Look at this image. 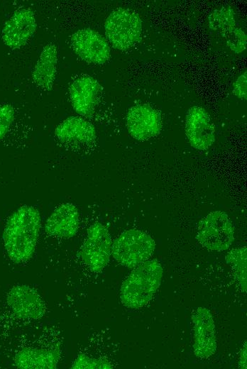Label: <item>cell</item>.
<instances>
[{
    "label": "cell",
    "mask_w": 247,
    "mask_h": 369,
    "mask_svg": "<svg viewBox=\"0 0 247 369\" xmlns=\"http://www.w3.org/2000/svg\"><path fill=\"white\" fill-rule=\"evenodd\" d=\"M247 356H246V341H245L243 345L241 351L239 352L238 357V366L240 368L246 369L247 368L246 365Z\"/></svg>",
    "instance_id": "603a6c76"
},
{
    "label": "cell",
    "mask_w": 247,
    "mask_h": 369,
    "mask_svg": "<svg viewBox=\"0 0 247 369\" xmlns=\"http://www.w3.org/2000/svg\"><path fill=\"white\" fill-rule=\"evenodd\" d=\"M111 247V237L108 228L97 222L88 228L80 255L92 271L99 272L109 262Z\"/></svg>",
    "instance_id": "8992f818"
},
{
    "label": "cell",
    "mask_w": 247,
    "mask_h": 369,
    "mask_svg": "<svg viewBox=\"0 0 247 369\" xmlns=\"http://www.w3.org/2000/svg\"><path fill=\"white\" fill-rule=\"evenodd\" d=\"M163 274L161 264L156 260H146L136 267L121 285L122 304L131 309L148 304L159 288Z\"/></svg>",
    "instance_id": "7a4b0ae2"
},
{
    "label": "cell",
    "mask_w": 247,
    "mask_h": 369,
    "mask_svg": "<svg viewBox=\"0 0 247 369\" xmlns=\"http://www.w3.org/2000/svg\"><path fill=\"white\" fill-rule=\"evenodd\" d=\"M71 43L75 53L83 60L101 65L110 57V48L106 39L90 28H82L71 36Z\"/></svg>",
    "instance_id": "52a82bcc"
},
{
    "label": "cell",
    "mask_w": 247,
    "mask_h": 369,
    "mask_svg": "<svg viewBox=\"0 0 247 369\" xmlns=\"http://www.w3.org/2000/svg\"><path fill=\"white\" fill-rule=\"evenodd\" d=\"M57 50L54 44H48L42 50L32 73L33 82L39 88L52 89L56 75Z\"/></svg>",
    "instance_id": "ac0fdd59"
},
{
    "label": "cell",
    "mask_w": 247,
    "mask_h": 369,
    "mask_svg": "<svg viewBox=\"0 0 247 369\" xmlns=\"http://www.w3.org/2000/svg\"><path fill=\"white\" fill-rule=\"evenodd\" d=\"M55 135L59 141L64 143L87 144L96 139V130L84 119L71 116L57 125Z\"/></svg>",
    "instance_id": "2e32d148"
},
{
    "label": "cell",
    "mask_w": 247,
    "mask_h": 369,
    "mask_svg": "<svg viewBox=\"0 0 247 369\" xmlns=\"http://www.w3.org/2000/svg\"><path fill=\"white\" fill-rule=\"evenodd\" d=\"M197 239L210 250L228 249L234 240V227L227 214L214 211L202 218L198 224Z\"/></svg>",
    "instance_id": "5b68a950"
},
{
    "label": "cell",
    "mask_w": 247,
    "mask_h": 369,
    "mask_svg": "<svg viewBox=\"0 0 247 369\" xmlns=\"http://www.w3.org/2000/svg\"><path fill=\"white\" fill-rule=\"evenodd\" d=\"M126 127L133 138L146 141L160 133L162 127L160 114L149 104H136L128 110Z\"/></svg>",
    "instance_id": "9c48e42d"
},
{
    "label": "cell",
    "mask_w": 247,
    "mask_h": 369,
    "mask_svg": "<svg viewBox=\"0 0 247 369\" xmlns=\"http://www.w3.org/2000/svg\"><path fill=\"white\" fill-rule=\"evenodd\" d=\"M40 224V212L32 206H21L9 216L4 229L3 241L11 260L21 263L32 258Z\"/></svg>",
    "instance_id": "6da1fadb"
},
{
    "label": "cell",
    "mask_w": 247,
    "mask_h": 369,
    "mask_svg": "<svg viewBox=\"0 0 247 369\" xmlns=\"http://www.w3.org/2000/svg\"><path fill=\"white\" fill-rule=\"evenodd\" d=\"M60 353L58 348H24L15 355L14 365L22 369H54Z\"/></svg>",
    "instance_id": "e0dca14e"
},
{
    "label": "cell",
    "mask_w": 247,
    "mask_h": 369,
    "mask_svg": "<svg viewBox=\"0 0 247 369\" xmlns=\"http://www.w3.org/2000/svg\"><path fill=\"white\" fill-rule=\"evenodd\" d=\"M226 262L234 272V276L241 290L247 289V248L246 246L231 250L225 256Z\"/></svg>",
    "instance_id": "d6986e66"
},
{
    "label": "cell",
    "mask_w": 247,
    "mask_h": 369,
    "mask_svg": "<svg viewBox=\"0 0 247 369\" xmlns=\"http://www.w3.org/2000/svg\"><path fill=\"white\" fill-rule=\"evenodd\" d=\"M185 133L190 145L199 150L209 148L215 141V128L208 112L193 106L186 114Z\"/></svg>",
    "instance_id": "ba28073f"
},
{
    "label": "cell",
    "mask_w": 247,
    "mask_h": 369,
    "mask_svg": "<svg viewBox=\"0 0 247 369\" xmlns=\"http://www.w3.org/2000/svg\"><path fill=\"white\" fill-rule=\"evenodd\" d=\"M192 321L194 355L199 358H208L216 350V329L212 314L206 307H198L192 313Z\"/></svg>",
    "instance_id": "30bf717a"
},
{
    "label": "cell",
    "mask_w": 247,
    "mask_h": 369,
    "mask_svg": "<svg viewBox=\"0 0 247 369\" xmlns=\"http://www.w3.org/2000/svg\"><path fill=\"white\" fill-rule=\"evenodd\" d=\"M104 30L111 45L118 50H125L138 41L142 31V21L136 11L118 8L106 18Z\"/></svg>",
    "instance_id": "277c9868"
},
{
    "label": "cell",
    "mask_w": 247,
    "mask_h": 369,
    "mask_svg": "<svg viewBox=\"0 0 247 369\" xmlns=\"http://www.w3.org/2000/svg\"><path fill=\"white\" fill-rule=\"evenodd\" d=\"M247 72L242 73L233 85V94L238 98L246 100L247 97Z\"/></svg>",
    "instance_id": "7402d4cb"
},
{
    "label": "cell",
    "mask_w": 247,
    "mask_h": 369,
    "mask_svg": "<svg viewBox=\"0 0 247 369\" xmlns=\"http://www.w3.org/2000/svg\"><path fill=\"white\" fill-rule=\"evenodd\" d=\"M155 248V241L150 236L137 229H129L112 243L111 254L119 264L133 268L148 260Z\"/></svg>",
    "instance_id": "3957f363"
},
{
    "label": "cell",
    "mask_w": 247,
    "mask_h": 369,
    "mask_svg": "<svg viewBox=\"0 0 247 369\" xmlns=\"http://www.w3.org/2000/svg\"><path fill=\"white\" fill-rule=\"evenodd\" d=\"M101 87L98 81L90 76L77 78L70 85V99L72 108L83 116H91L97 104Z\"/></svg>",
    "instance_id": "5bb4252c"
},
{
    "label": "cell",
    "mask_w": 247,
    "mask_h": 369,
    "mask_svg": "<svg viewBox=\"0 0 247 369\" xmlns=\"http://www.w3.org/2000/svg\"><path fill=\"white\" fill-rule=\"evenodd\" d=\"M211 30L221 35L226 45L235 53L243 52L246 47V35L236 27L235 13L229 6L214 10L208 17Z\"/></svg>",
    "instance_id": "7c38bea8"
},
{
    "label": "cell",
    "mask_w": 247,
    "mask_h": 369,
    "mask_svg": "<svg viewBox=\"0 0 247 369\" xmlns=\"http://www.w3.org/2000/svg\"><path fill=\"white\" fill-rule=\"evenodd\" d=\"M6 302L13 314L21 319H40L45 312L42 297L28 285H18L11 287L7 294Z\"/></svg>",
    "instance_id": "8fae6325"
},
{
    "label": "cell",
    "mask_w": 247,
    "mask_h": 369,
    "mask_svg": "<svg viewBox=\"0 0 247 369\" xmlns=\"http://www.w3.org/2000/svg\"><path fill=\"white\" fill-rule=\"evenodd\" d=\"M14 109L8 104H0V140L3 139L14 120Z\"/></svg>",
    "instance_id": "44dd1931"
},
{
    "label": "cell",
    "mask_w": 247,
    "mask_h": 369,
    "mask_svg": "<svg viewBox=\"0 0 247 369\" xmlns=\"http://www.w3.org/2000/svg\"><path fill=\"white\" fill-rule=\"evenodd\" d=\"M112 364L105 358H94L84 354H79L74 360L72 368L74 369H110Z\"/></svg>",
    "instance_id": "ffe728a7"
},
{
    "label": "cell",
    "mask_w": 247,
    "mask_h": 369,
    "mask_svg": "<svg viewBox=\"0 0 247 369\" xmlns=\"http://www.w3.org/2000/svg\"><path fill=\"white\" fill-rule=\"evenodd\" d=\"M36 29L33 11L30 9L16 11L5 23L1 32L4 43L10 48L24 46Z\"/></svg>",
    "instance_id": "4fadbf2b"
},
{
    "label": "cell",
    "mask_w": 247,
    "mask_h": 369,
    "mask_svg": "<svg viewBox=\"0 0 247 369\" xmlns=\"http://www.w3.org/2000/svg\"><path fill=\"white\" fill-rule=\"evenodd\" d=\"M79 211L72 203L61 204L53 211L45 224V232L52 236L70 238L77 232Z\"/></svg>",
    "instance_id": "9a60e30c"
}]
</instances>
